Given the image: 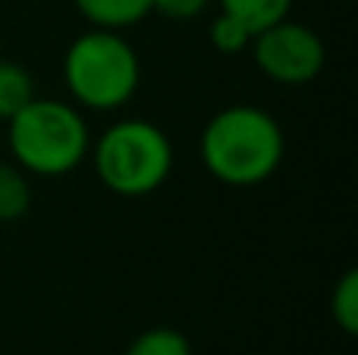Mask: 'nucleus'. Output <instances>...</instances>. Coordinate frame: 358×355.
Here are the masks:
<instances>
[{
  "label": "nucleus",
  "instance_id": "obj_12",
  "mask_svg": "<svg viewBox=\"0 0 358 355\" xmlns=\"http://www.w3.org/2000/svg\"><path fill=\"white\" fill-rule=\"evenodd\" d=\"M252 38H255L252 31H248L245 25L239 22V19L227 16V13H217L214 22H210V29H208L210 48H214L217 54H223V57H239V54H245V50L252 48Z\"/></svg>",
  "mask_w": 358,
  "mask_h": 355
},
{
  "label": "nucleus",
  "instance_id": "obj_1",
  "mask_svg": "<svg viewBox=\"0 0 358 355\" xmlns=\"http://www.w3.org/2000/svg\"><path fill=\"white\" fill-rule=\"evenodd\" d=\"M198 154L217 182L255 189L283 167L286 136L273 113L255 104H229L204 123Z\"/></svg>",
  "mask_w": 358,
  "mask_h": 355
},
{
  "label": "nucleus",
  "instance_id": "obj_8",
  "mask_svg": "<svg viewBox=\"0 0 358 355\" xmlns=\"http://www.w3.org/2000/svg\"><path fill=\"white\" fill-rule=\"evenodd\" d=\"M217 6H220V13L239 19L252 35H258V31L271 29L273 22L289 16L292 0H217Z\"/></svg>",
  "mask_w": 358,
  "mask_h": 355
},
{
  "label": "nucleus",
  "instance_id": "obj_10",
  "mask_svg": "<svg viewBox=\"0 0 358 355\" xmlns=\"http://www.w3.org/2000/svg\"><path fill=\"white\" fill-rule=\"evenodd\" d=\"M330 314H334V324L346 337L358 333V270L355 268H349L336 280L334 293H330Z\"/></svg>",
  "mask_w": 358,
  "mask_h": 355
},
{
  "label": "nucleus",
  "instance_id": "obj_13",
  "mask_svg": "<svg viewBox=\"0 0 358 355\" xmlns=\"http://www.w3.org/2000/svg\"><path fill=\"white\" fill-rule=\"evenodd\" d=\"M210 0H151V13H161L167 19H198L204 10H208Z\"/></svg>",
  "mask_w": 358,
  "mask_h": 355
},
{
  "label": "nucleus",
  "instance_id": "obj_2",
  "mask_svg": "<svg viewBox=\"0 0 358 355\" xmlns=\"http://www.w3.org/2000/svg\"><path fill=\"white\" fill-rule=\"evenodd\" d=\"M10 154L29 176H66L88 157L92 132L82 110L69 101L31 98L16 117L6 119Z\"/></svg>",
  "mask_w": 358,
  "mask_h": 355
},
{
  "label": "nucleus",
  "instance_id": "obj_11",
  "mask_svg": "<svg viewBox=\"0 0 358 355\" xmlns=\"http://www.w3.org/2000/svg\"><path fill=\"white\" fill-rule=\"evenodd\" d=\"M123 355H192V343L173 327H151L138 333Z\"/></svg>",
  "mask_w": 358,
  "mask_h": 355
},
{
  "label": "nucleus",
  "instance_id": "obj_3",
  "mask_svg": "<svg viewBox=\"0 0 358 355\" xmlns=\"http://www.w3.org/2000/svg\"><path fill=\"white\" fill-rule=\"evenodd\" d=\"M63 82L79 110L110 113L136 98L142 63L123 31L88 29L63 54Z\"/></svg>",
  "mask_w": 358,
  "mask_h": 355
},
{
  "label": "nucleus",
  "instance_id": "obj_5",
  "mask_svg": "<svg viewBox=\"0 0 358 355\" xmlns=\"http://www.w3.org/2000/svg\"><path fill=\"white\" fill-rule=\"evenodd\" d=\"M252 60L273 85L299 88L321 75L327 63V48L311 25L296 19H280L271 29L252 38Z\"/></svg>",
  "mask_w": 358,
  "mask_h": 355
},
{
  "label": "nucleus",
  "instance_id": "obj_6",
  "mask_svg": "<svg viewBox=\"0 0 358 355\" xmlns=\"http://www.w3.org/2000/svg\"><path fill=\"white\" fill-rule=\"evenodd\" d=\"M73 3L92 29L123 31L151 16V0H73Z\"/></svg>",
  "mask_w": 358,
  "mask_h": 355
},
{
  "label": "nucleus",
  "instance_id": "obj_4",
  "mask_svg": "<svg viewBox=\"0 0 358 355\" xmlns=\"http://www.w3.org/2000/svg\"><path fill=\"white\" fill-rule=\"evenodd\" d=\"M94 176L120 198H145L173 173V142L157 123L142 117L110 123L88 148Z\"/></svg>",
  "mask_w": 358,
  "mask_h": 355
},
{
  "label": "nucleus",
  "instance_id": "obj_9",
  "mask_svg": "<svg viewBox=\"0 0 358 355\" xmlns=\"http://www.w3.org/2000/svg\"><path fill=\"white\" fill-rule=\"evenodd\" d=\"M35 98V75L16 60H0V119H10Z\"/></svg>",
  "mask_w": 358,
  "mask_h": 355
},
{
  "label": "nucleus",
  "instance_id": "obj_7",
  "mask_svg": "<svg viewBox=\"0 0 358 355\" xmlns=\"http://www.w3.org/2000/svg\"><path fill=\"white\" fill-rule=\"evenodd\" d=\"M31 176L19 164H0V224H16L31 211Z\"/></svg>",
  "mask_w": 358,
  "mask_h": 355
}]
</instances>
